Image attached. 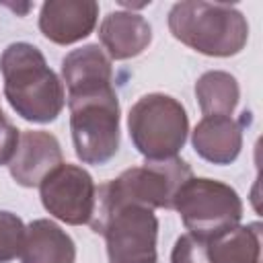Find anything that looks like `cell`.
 I'll list each match as a JSON object with an SVG mask.
<instances>
[{
  "mask_svg": "<svg viewBox=\"0 0 263 263\" xmlns=\"http://www.w3.org/2000/svg\"><path fill=\"white\" fill-rule=\"evenodd\" d=\"M62 164V148L55 136L47 132H23L16 152L8 162L12 179L23 187L41 185V181Z\"/></svg>",
  "mask_w": 263,
  "mask_h": 263,
  "instance_id": "obj_10",
  "label": "cell"
},
{
  "mask_svg": "<svg viewBox=\"0 0 263 263\" xmlns=\"http://www.w3.org/2000/svg\"><path fill=\"white\" fill-rule=\"evenodd\" d=\"M99 37L109 58L127 60L142 53L148 47L152 39V27L144 16L136 12L119 10V12H109L103 18Z\"/></svg>",
  "mask_w": 263,
  "mask_h": 263,
  "instance_id": "obj_12",
  "label": "cell"
},
{
  "mask_svg": "<svg viewBox=\"0 0 263 263\" xmlns=\"http://www.w3.org/2000/svg\"><path fill=\"white\" fill-rule=\"evenodd\" d=\"M97 16L99 4L92 0H49L41 6L39 29L49 41L70 45L90 35Z\"/></svg>",
  "mask_w": 263,
  "mask_h": 263,
  "instance_id": "obj_9",
  "label": "cell"
},
{
  "mask_svg": "<svg viewBox=\"0 0 263 263\" xmlns=\"http://www.w3.org/2000/svg\"><path fill=\"white\" fill-rule=\"evenodd\" d=\"M18 129L4 117L2 109H0V164H8L16 152L18 146Z\"/></svg>",
  "mask_w": 263,
  "mask_h": 263,
  "instance_id": "obj_18",
  "label": "cell"
},
{
  "mask_svg": "<svg viewBox=\"0 0 263 263\" xmlns=\"http://www.w3.org/2000/svg\"><path fill=\"white\" fill-rule=\"evenodd\" d=\"M171 263H210L208 240L193 234H183L177 238L171 255Z\"/></svg>",
  "mask_w": 263,
  "mask_h": 263,
  "instance_id": "obj_17",
  "label": "cell"
},
{
  "mask_svg": "<svg viewBox=\"0 0 263 263\" xmlns=\"http://www.w3.org/2000/svg\"><path fill=\"white\" fill-rule=\"evenodd\" d=\"M88 224L105 236L109 263H156L158 220L152 210L119 203L95 216Z\"/></svg>",
  "mask_w": 263,
  "mask_h": 263,
  "instance_id": "obj_7",
  "label": "cell"
},
{
  "mask_svg": "<svg viewBox=\"0 0 263 263\" xmlns=\"http://www.w3.org/2000/svg\"><path fill=\"white\" fill-rule=\"evenodd\" d=\"M173 208L179 212L189 234L203 240L238 226L242 216L238 193L214 179H187L177 191Z\"/></svg>",
  "mask_w": 263,
  "mask_h": 263,
  "instance_id": "obj_6",
  "label": "cell"
},
{
  "mask_svg": "<svg viewBox=\"0 0 263 263\" xmlns=\"http://www.w3.org/2000/svg\"><path fill=\"white\" fill-rule=\"evenodd\" d=\"M27 228L21 218L10 212H0V263L16 259L25 245Z\"/></svg>",
  "mask_w": 263,
  "mask_h": 263,
  "instance_id": "obj_16",
  "label": "cell"
},
{
  "mask_svg": "<svg viewBox=\"0 0 263 263\" xmlns=\"http://www.w3.org/2000/svg\"><path fill=\"white\" fill-rule=\"evenodd\" d=\"M247 111L238 121L226 115L203 117L193 129V148L195 152L214 162V164H230L242 146V125L247 123Z\"/></svg>",
  "mask_w": 263,
  "mask_h": 263,
  "instance_id": "obj_11",
  "label": "cell"
},
{
  "mask_svg": "<svg viewBox=\"0 0 263 263\" xmlns=\"http://www.w3.org/2000/svg\"><path fill=\"white\" fill-rule=\"evenodd\" d=\"M127 127L134 146L146 160H164L177 156L189 132L183 105L168 95L142 97L127 115Z\"/></svg>",
  "mask_w": 263,
  "mask_h": 263,
  "instance_id": "obj_5",
  "label": "cell"
},
{
  "mask_svg": "<svg viewBox=\"0 0 263 263\" xmlns=\"http://www.w3.org/2000/svg\"><path fill=\"white\" fill-rule=\"evenodd\" d=\"M43 208L58 220L80 226L88 224L95 212V181L76 164H60L39 185Z\"/></svg>",
  "mask_w": 263,
  "mask_h": 263,
  "instance_id": "obj_8",
  "label": "cell"
},
{
  "mask_svg": "<svg viewBox=\"0 0 263 263\" xmlns=\"http://www.w3.org/2000/svg\"><path fill=\"white\" fill-rule=\"evenodd\" d=\"M74 257L72 238L51 220H35L27 226L23 263H74Z\"/></svg>",
  "mask_w": 263,
  "mask_h": 263,
  "instance_id": "obj_13",
  "label": "cell"
},
{
  "mask_svg": "<svg viewBox=\"0 0 263 263\" xmlns=\"http://www.w3.org/2000/svg\"><path fill=\"white\" fill-rule=\"evenodd\" d=\"M4 95L27 121L49 123L64 109V86L31 43H10L0 55Z\"/></svg>",
  "mask_w": 263,
  "mask_h": 263,
  "instance_id": "obj_2",
  "label": "cell"
},
{
  "mask_svg": "<svg viewBox=\"0 0 263 263\" xmlns=\"http://www.w3.org/2000/svg\"><path fill=\"white\" fill-rule=\"evenodd\" d=\"M62 76L76 156L86 164H103L119 148V101L111 84V62L99 45H84L64 58Z\"/></svg>",
  "mask_w": 263,
  "mask_h": 263,
  "instance_id": "obj_1",
  "label": "cell"
},
{
  "mask_svg": "<svg viewBox=\"0 0 263 263\" xmlns=\"http://www.w3.org/2000/svg\"><path fill=\"white\" fill-rule=\"evenodd\" d=\"M168 29L181 43L216 58L238 53L249 37L242 12L230 4L199 0L177 2L168 12Z\"/></svg>",
  "mask_w": 263,
  "mask_h": 263,
  "instance_id": "obj_3",
  "label": "cell"
},
{
  "mask_svg": "<svg viewBox=\"0 0 263 263\" xmlns=\"http://www.w3.org/2000/svg\"><path fill=\"white\" fill-rule=\"evenodd\" d=\"M195 95L203 117H212V115L230 117V113L238 103V84L236 78L230 76L228 72L212 70L197 80Z\"/></svg>",
  "mask_w": 263,
  "mask_h": 263,
  "instance_id": "obj_15",
  "label": "cell"
},
{
  "mask_svg": "<svg viewBox=\"0 0 263 263\" xmlns=\"http://www.w3.org/2000/svg\"><path fill=\"white\" fill-rule=\"evenodd\" d=\"M259 224L232 226L208 240L210 263H259Z\"/></svg>",
  "mask_w": 263,
  "mask_h": 263,
  "instance_id": "obj_14",
  "label": "cell"
},
{
  "mask_svg": "<svg viewBox=\"0 0 263 263\" xmlns=\"http://www.w3.org/2000/svg\"><path fill=\"white\" fill-rule=\"evenodd\" d=\"M191 177L189 164L177 156L164 160H146L142 166L127 168L117 179L97 189L92 218L119 203H136L148 210H171L177 191Z\"/></svg>",
  "mask_w": 263,
  "mask_h": 263,
  "instance_id": "obj_4",
  "label": "cell"
}]
</instances>
